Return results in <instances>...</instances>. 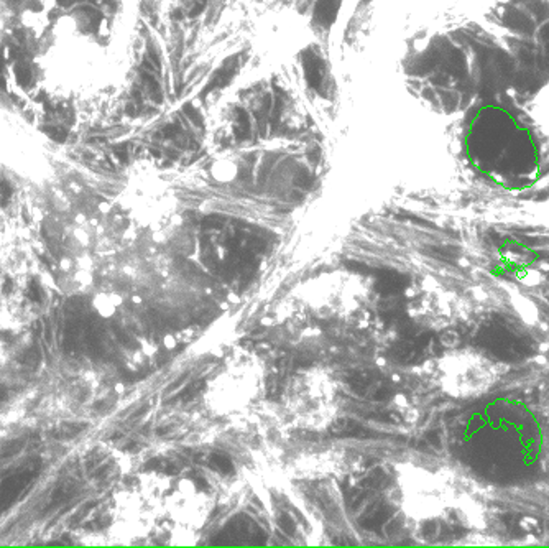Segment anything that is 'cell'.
Segmentation results:
<instances>
[{
	"mask_svg": "<svg viewBox=\"0 0 549 548\" xmlns=\"http://www.w3.org/2000/svg\"><path fill=\"white\" fill-rule=\"evenodd\" d=\"M339 383L323 369H303L286 382L281 407L293 425L304 430H324L341 412Z\"/></svg>",
	"mask_w": 549,
	"mask_h": 548,
	"instance_id": "6da1fadb",
	"label": "cell"
},
{
	"mask_svg": "<svg viewBox=\"0 0 549 548\" xmlns=\"http://www.w3.org/2000/svg\"><path fill=\"white\" fill-rule=\"evenodd\" d=\"M263 392V371L254 356H232L207 383V400L221 415L250 409Z\"/></svg>",
	"mask_w": 549,
	"mask_h": 548,
	"instance_id": "7a4b0ae2",
	"label": "cell"
},
{
	"mask_svg": "<svg viewBox=\"0 0 549 548\" xmlns=\"http://www.w3.org/2000/svg\"><path fill=\"white\" fill-rule=\"evenodd\" d=\"M119 300H115L112 295H99L96 300H94V307L100 313L102 316H109L115 311V308L119 307Z\"/></svg>",
	"mask_w": 549,
	"mask_h": 548,
	"instance_id": "3957f363",
	"label": "cell"
}]
</instances>
